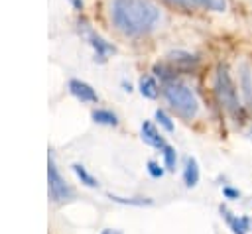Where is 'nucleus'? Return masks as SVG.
<instances>
[{"label":"nucleus","mask_w":252,"mask_h":234,"mask_svg":"<svg viewBox=\"0 0 252 234\" xmlns=\"http://www.w3.org/2000/svg\"><path fill=\"white\" fill-rule=\"evenodd\" d=\"M110 16L118 31L136 37L154 29L159 10L152 0H112Z\"/></svg>","instance_id":"1"},{"label":"nucleus","mask_w":252,"mask_h":234,"mask_svg":"<svg viewBox=\"0 0 252 234\" xmlns=\"http://www.w3.org/2000/svg\"><path fill=\"white\" fill-rule=\"evenodd\" d=\"M163 96H165V100L171 104V108H173L177 114H181L183 118H189V120H191V118L197 116V112H199V102H197L195 94L191 92V88H189L187 85L171 81V83L165 85Z\"/></svg>","instance_id":"2"},{"label":"nucleus","mask_w":252,"mask_h":234,"mask_svg":"<svg viewBox=\"0 0 252 234\" xmlns=\"http://www.w3.org/2000/svg\"><path fill=\"white\" fill-rule=\"evenodd\" d=\"M215 92H217V98L219 102L222 104L224 110H228L230 114H236L240 110V104H238V94H236V87L226 71V67H219L217 69V77H215Z\"/></svg>","instance_id":"3"},{"label":"nucleus","mask_w":252,"mask_h":234,"mask_svg":"<svg viewBox=\"0 0 252 234\" xmlns=\"http://www.w3.org/2000/svg\"><path fill=\"white\" fill-rule=\"evenodd\" d=\"M47 189H49V197L53 201H65L71 197V187L59 175L53 159H49V163H47Z\"/></svg>","instance_id":"4"},{"label":"nucleus","mask_w":252,"mask_h":234,"mask_svg":"<svg viewBox=\"0 0 252 234\" xmlns=\"http://www.w3.org/2000/svg\"><path fill=\"white\" fill-rule=\"evenodd\" d=\"M220 214L224 216V220L228 222V226H230V230L234 232V234H246L248 230H250V226H252V220L248 218V216H234L226 206H222L220 205Z\"/></svg>","instance_id":"5"},{"label":"nucleus","mask_w":252,"mask_h":234,"mask_svg":"<svg viewBox=\"0 0 252 234\" xmlns=\"http://www.w3.org/2000/svg\"><path fill=\"white\" fill-rule=\"evenodd\" d=\"M69 90H71V94H73V96H77L81 102H96V100H98V96H96L94 88H93L91 85H87V83L79 81V79L69 81Z\"/></svg>","instance_id":"6"},{"label":"nucleus","mask_w":252,"mask_h":234,"mask_svg":"<svg viewBox=\"0 0 252 234\" xmlns=\"http://www.w3.org/2000/svg\"><path fill=\"white\" fill-rule=\"evenodd\" d=\"M142 140L148 144V146H152V147H165V142H163V138H161V134L156 130V126L152 124V122H142Z\"/></svg>","instance_id":"7"},{"label":"nucleus","mask_w":252,"mask_h":234,"mask_svg":"<svg viewBox=\"0 0 252 234\" xmlns=\"http://www.w3.org/2000/svg\"><path fill=\"white\" fill-rule=\"evenodd\" d=\"M183 181H185V187H189V189L199 183V163H197L195 157H187V159H185Z\"/></svg>","instance_id":"8"},{"label":"nucleus","mask_w":252,"mask_h":234,"mask_svg":"<svg viewBox=\"0 0 252 234\" xmlns=\"http://www.w3.org/2000/svg\"><path fill=\"white\" fill-rule=\"evenodd\" d=\"M91 116H93V120H94L96 124H104V126H116V124H118L116 114L110 112V110H104V108H96V110H93Z\"/></svg>","instance_id":"9"},{"label":"nucleus","mask_w":252,"mask_h":234,"mask_svg":"<svg viewBox=\"0 0 252 234\" xmlns=\"http://www.w3.org/2000/svg\"><path fill=\"white\" fill-rule=\"evenodd\" d=\"M140 92L146 98H156L158 96V83L154 81V77H142L140 79Z\"/></svg>","instance_id":"10"},{"label":"nucleus","mask_w":252,"mask_h":234,"mask_svg":"<svg viewBox=\"0 0 252 234\" xmlns=\"http://www.w3.org/2000/svg\"><path fill=\"white\" fill-rule=\"evenodd\" d=\"M73 171H75V175L81 179V183H85L87 187H98V181H96V179H94V177H93V175H91L83 165L75 163V165H73Z\"/></svg>","instance_id":"11"},{"label":"nucleus","mask_w":252,"mask_h":234,"mask_svg":"<svg viewBox=\"0 0 252 234\" xmlns=\"http://www.w3.org/2000/svg\"><path fill=\"white\" fill-rule=\"evenodd\" d=\"M171 57V61L173 63H179V65H185V67H191V65H195L197 63V57L195 55H189V53H171L169 55Z\"/></svg>","instance_id":"12"},{"label":"nucleus","mask_w":252,"mask_h":234,"mask_svg":"<svg viewBox=\"0 0 252 234\" xmlns=\"http://www.w3.org/2000/svg\"><path fill=\"white\" fill-rule=\"evenodd\" d=\"M163 157H165V167H167L169 171H173V169H175L177 155H175V149H173L171 146H165V147H163Z\"/></svg>","instance_id":"13"},{"label":"nucleus","mask_w":252,"mask_h":234,"mask_svg":"<svg viewBox=\"0 0 252 234\" xmlns=\"http://www.w3.org/2000/svg\"><path fill=\"white\" fill-rule=\"evenodd\" d=\"M112 201L116 203H122V205H136V206H142V205H150L152 201L150 199H124V197H116V195H110Z\"/></svg>","instance_id":"14"},{"label":"nucleus","mask_w":252,"mask_h":234,"mask_svg":"<svg viewBox=\"0 0 252 234\" xmlns=\"http://www.w3.org/2000/svg\"><path fill=\"white\" fill-rule=\"evenodd\" d=\"M156 120H158V122H159V124H161V126H163L167 132H173V128H175V126H173L171 118H169V116H167L163 110H156Z\"/></svg>","instance_id":"15"},{"label":"nucleus","mask_w":252,"mask_h":234,"mask_svg":"<svg viewBox=\"0 0 252 234\" xmlns=\"http://www.w3.org/2000/svg\"><path fill=\"white\" fill-rule=\"evenodd\" d=\"M199 4H203V6H207L209 10H215V12H222L226 8L224 0H199Z\"/></svg>","instance_id":"16"},{"label":"nucleus","mask_w":252,"mask_h":234,"mask_svg":"<svg viewBox=\"0 0 252 234\" xmlns=\"http://www.w3.org/2000/svg\"><path fill=\"white\" fill-rule=\"evenodd\" d=\"M148 173H150L152 177L159 179V177L163 175V169H161V165H159V163H156V161H148Z\"/></svg>","instance_id":"17"},{"label":"nucleus","mask_w":252,"mask_h":234,"mask_svg":"<svg viewBox=\"0 0 252 234\" xmlns=\"http://www.w3.org/2000/svg\"><path fill=\"white\" fill-rule=\"evenodd\" d=\"M173 6H179V8H185V10H191L199 4V0H169Z\"/></svg>","instance_id":"18"},{"label":"nucleus","mask_w":252,"mask_h":234,"mask_svg":"<svg viewBox=\"0 0 252 234\" xmlns=\"http://www.w3.org/2000/svg\"><path fill=\"white\" fill-rule=\"evenodd\" d=\"M222 193H224L226 199H238V197H240V193H238L236 189H232V187H224Z\"/></svg>","instance_id":"19"}]
</instances>
